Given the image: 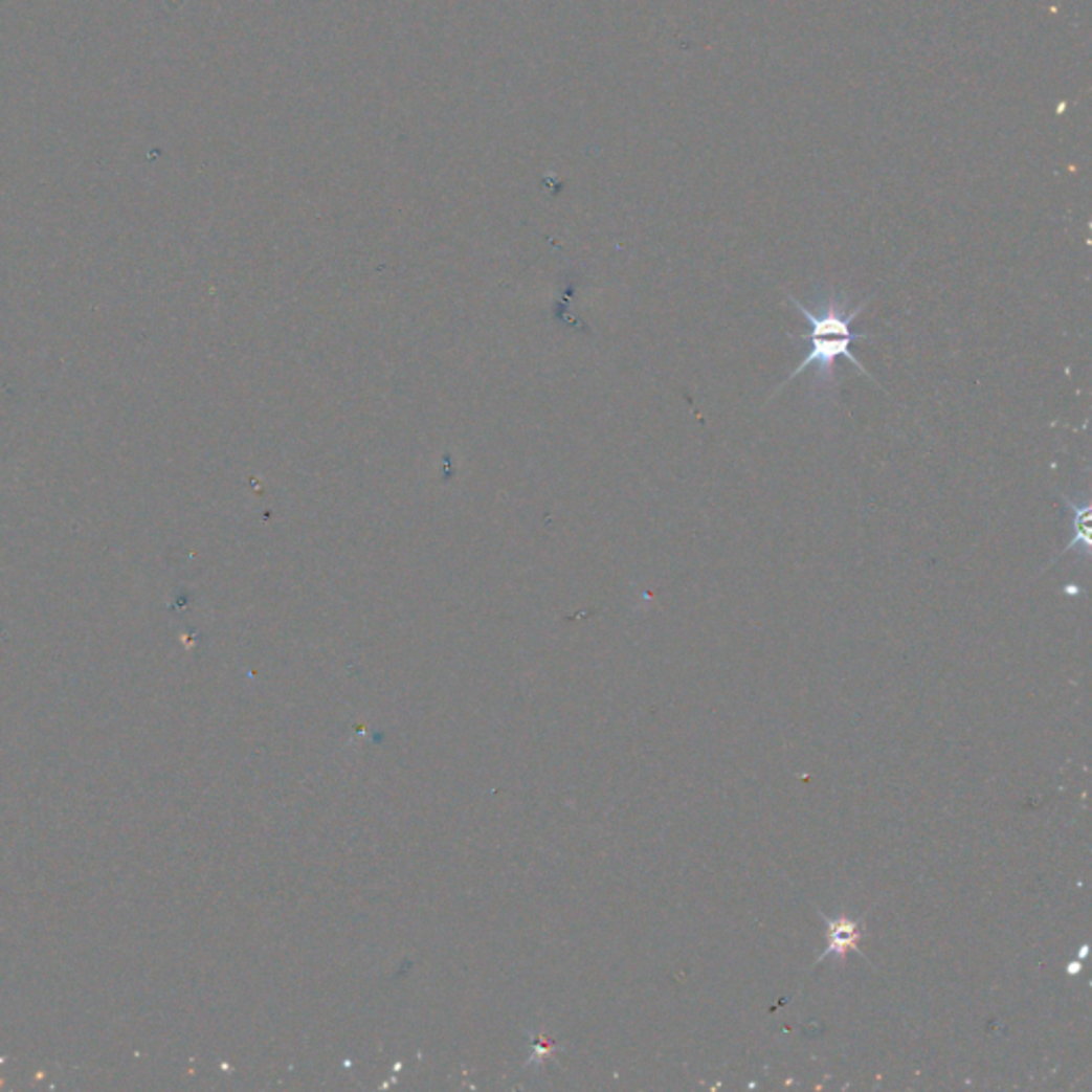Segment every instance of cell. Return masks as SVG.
I'll return each instance as SVG.
<instances>
[{"label":"cell","mask_w":1092,"mask_h":1092,"mask_svg":"<svg viewBox=\"0 0 1092 1092\" xmlns=\"http://www.w3.org/2000/svg\"><path fill=\"white\" fill-rule=\"evenodd\" d=\"M789 302L798 308V312L809 320L811 325V351L809 355L804 357L798 367L785 378V382L773 393V397L787 384L792 382L796 376H800L802 372H807L809 367H818V376L820 378H830L832 376V365L839 357H845L860 374H865L867 378H871L875 384L877 380L871 376V372H867V367H862V363L857 361V357L849 351L851 343L855 339H869L867 335L862 333H851V320L857 318V314L865 310L867 302H862L860 306H855L853 310L847 308V302L845 299H830L826 304L824 310L820 312H814L809 310L807 306H802L794 295H787Z\"/></svg>","instance_id":"cell-1"},{"label":"cell","mask_w":1092,"mask_h":1092,"mask_svg":"<svg viewBox=\"0 0 1092 1092\" xmlns=\"http://www.w3.org/2000/svg\"><path fill=\"white\" fill-rule=\"evenodd\" d=\"M1063 502L1065 506L1071 510V528H1073V536H1071V542L1052 559V563H1056L1061 557H1065L1069 551H1079L1082 557H1088L1090 553V544H1092V532H1090V502L1084 499V502H1073L1069 499L1067 495H1063Z\"/></svg>","instance_id":"cell-2"},{"label":"cell","mask_w":1092,"mask_h":1092,"mask_svg":"<svg viewBox=\"0 0 1092 1092\" xmlns=\"http://www.w3.org/2000/svg\"><path fill=\"white\" fill-rule=\"evenodd\" d=\"M828 927H830V935H828L830 945L824 952V956L818 958V962L832 954L845 958L847 950H855V943L860 939V924L851 922V919H828Z\"/></svg>","instance_id":"cell-3"}]
</instances>
